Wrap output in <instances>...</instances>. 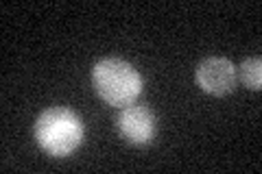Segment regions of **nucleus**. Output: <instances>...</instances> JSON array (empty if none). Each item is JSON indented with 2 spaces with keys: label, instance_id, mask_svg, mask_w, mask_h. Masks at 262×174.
<instances>
[{
  "label": "nucleus",
  "instance_id": "nucleus-1",
  "mask_svg": "<svg viewBox=\"0 0 262 174\" xmlns=\"http://www.w3.org/2000/svg\"><path fill=\"white\" fill-rule=\"evenodd\" d=\"M83 122L68 107H48L35 120V142L46 155L68 157L83 144Z\"/></svg>",
  "mask_w": 262,
  "mask_h": 174
},
{
  "label": "nucleus",
  "instance_id": "nucleus-2",
  "mask_svg": "<svg viewBox=\"0 0 262 174\" xmlns=\"http://www.w3.org/2000/svg\"><path fill=\"white\" fill-rule=\"evenodd\" d=\"M92 85L107 105L129 107L142 92V77L129 61L107 57L92 68Z\"/></svg>",
  "mask_w": 262,
  "mask_h": 174
},
{
  "label": "nucleus",
  "instance_id": "nucleus-3",
  "mask_svg": "<svg viewBox=\"0 0 262 174\" xmlns=\"http://www.w3.org/2000/svg\"><path fill=\"white\" fill-rule=\"evenodd\" d=\"M194 81L210 96H227L236 87V68L223 57H208L196 65Z\"/></svg>",
  "mask_w": 262,
  "mask_h": 174
},
{
  "label": "nucleus",
  "instance_id": "nucleus-4",
  "mask_svg": "<svg viewBox=\"0 0 262 174\" xmlns=\"http://www.w3.org/2000/svg\"><path fill=\"white\" fill-rule=\"evenodd\" d=\"M118 133L131 146H146L155 135V115L144 105L122 107L118 115Z\"/></svg>",
  "mask_w": 262,
  "mask_h": 174
},
{
  "label": "nucleus",
  "instance_id": "nucleus-5",
  "mask_svg": "<svg viewBox=\"0 0 262 174\" xmlns=\"http://www.w3.org/2000/svg\"><path fill=\"white\" fill-rule=\"evenodd\" d=\"M236 77L241 79V83L247 89L258 92L260 85H262V61H260V57H247V59L238 65Z\"/></svg>",
  "mask_w": 262,
  "mask_h": 174
}]
</instances>
